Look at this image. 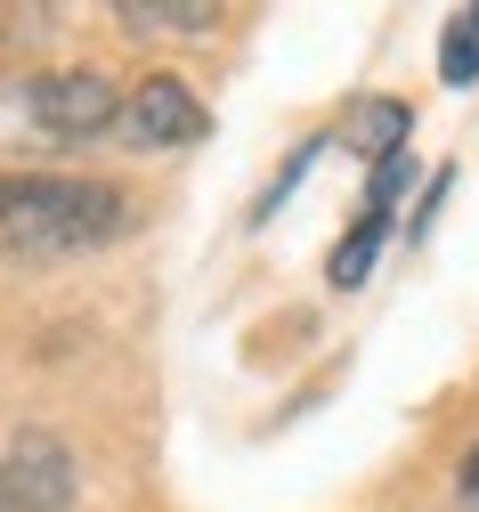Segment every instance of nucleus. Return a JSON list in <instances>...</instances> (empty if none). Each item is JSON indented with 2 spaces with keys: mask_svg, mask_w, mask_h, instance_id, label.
Returning <instances> with one entry per match:
<instances>
[{
  "mask_svg": "<svg viewBox=\"0 0 479 512\" xmlns=\"http://www.w3.org/2000/svg\"><path fill=\"white\" fill-rule=\"evenodd\" d=\"M130 228V196L82 171H0V261H74Z\"/></svg>",
  "mask_w": 479,
  "mask_h": 512,
  "instance_id": "1",
  "label": "nucleus"
},
{
  "mask_svg": "<svg viewBox=\"0 0 479 512\" xmlns=\"http://www.w3.org/2000/svg\"><path fill=\"white\" fill-rule=\"evenodd\" d=\"M114 131H122V147H139V155H163V147H195L203 131H212V114H203V98H195L179 74H147L139 90L122 98Z\"/></svg>",
  "mask_w": 479,
  "mask_h": 512,
  "instance_id": "2",
  "label": "nucleus"
},
{
  "mask_svg": "<svg viewBox=\"0 0 479 512\" xmlns=\"http://www.w3.org/2000/svg\"><path fill=\"white\" fill-rule=\"evenodd\" d=\"M74 504V456L57 431H17L0 456V512H65Z\"/></svg>",
  "mask_w": 479,
  "mask_h": 512,
  "instance_id": "3",
  "label": "nucleus"
},
{
  "mask_svg": "<svg viewBox=\"0 0 479 512\" xmlns=\"http://www.w3.org/2000/svg\"><path fill=\"white\" fill-rule=\"evenodd\" d=\"M25 114L49 139H90V131H106V122L122 114V98H114L106 74H49V82L25 90Z\"/></svg>",
  "mask_w": 479,
  "mask_h": 512,
  "instance_id": "4",
  "label": "nucleus"
},
{
  "mask_svg": "<svg viewBox=\"0 0 479 512\" xmlns=\"http://www.w3.org/2000/svg\"><path fill=\"white\" fill-rule=\"evenodd\" d=\"M398 179H406V155H382V171H374V196H366L358 228L341 236V252L325 261V277H333V285H366L374 252H382V236H390V196H398Z\"/></svg>",
  "mask_w": 479,
  "mask_h": 512,
  "instance_id": "5",
  "label": "nucleus"
},
{
  "mask_svg": "<svg viewBox=\"0 0 479 512\" xmlns=\"http://www.w3.org/2000/svg\"><path fill=\"white\" fill-rule=\"evenodd\" d=\"M114 17L139 25V33H203L220 9H212V0H122Z\"/></svg>",
  "mask_w": 479,
  "mask_h": 512,
  "instance_id": "6",
  "label": "nucleus"
},
{
  "mask_svg": "<svg viewBox=\"0 0 479 512\" xmlns=\"http://www.w3.org/2000/svg\"><path fill=\"white\" fill-rule=\"evenodd\" d=\"M439 74L463 90V82H479V9H455L447 17V33H439Z\"/></svg>",
  "mask_w": 479,
  "mask_h": 512,
  "instance_id": "7",
  "label": "nucleus"
},
{
  "mask_svg": "<svg viewBox=\"0 0 479 512\" xmlns=\"http://www.w3.org/2000/svg\"><path fill=\"white\" fill-rule=\"evenodd\" d=\"M463 496L479 504V447H471V456H463Z\"/></svg>",
  "mask_w": 479,
  "mask_h": 512,
  "instance_id": "8",
  "label": "nucleus"
}]
</instances>
